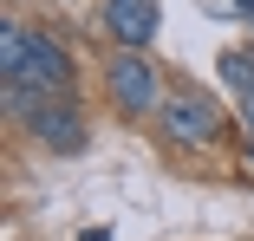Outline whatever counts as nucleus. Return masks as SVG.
Masks as SVG:
<instances>
[{
    "instance_id": "nucleus-6",
    "label": "nucleus",
    "mask_w": 254,
    "mask_h": 241,
    "mask_svg": "<svg viewBox=\"0 0 254 241\" xmlns=\"http://www.w3.org/2000/svg\"><path fill=\"white\" fill-rule=\"evenodd\" d=\"M215 72H222V85L235 91V98H248V91H254V53H248V46H228V53L215 59Z\"/></svg>"
},
{
    "instance_id": "nucleus-2",
    "label": "nucleus",
    "mask_w": 254,
    "mask_h": 241,
    "mask_svg": "<svg viewBox=\"0 0 254 241\" xmlns=\"http://www.w3.org/2000/svg\"><path fill=\"white\" fill-rule=\"evenodd\" d=\"M105 98L130 118V124H157L170 85H163V65L150 53H130V46H118V53L105 59Z\"/></svg>"
},
{
    "instance_id": "nucleus-5",
    "label": "nucleus",
    "mask_w": 254,
    "mask_h": 241,
    "mask_svg": "<svg viewBox=\"0 0 254 241\" xmlns=\"http://www.w3.org/2000/svg\"><path fill=\"white\" fill-rule=\"evenodd\" d=\"M98 26L111 33V46H130V53H150V39L163 26L157 0H98Z\"/></svg>"
},
{
    "instance_id": "nucleus-4",
    "label": "nucleus",
    "mask_w": 254,
    "mask_h": 241,
    "mask_svg": "<svg viewBox=\"0 0 254 241\" xmlns=\"http://www.w3.org/2000/svg\"><path fill=\"white\" fill-rule=\"evenodd\" d=\"M7 111L26 124V137L39 143V150H59V157L85 150V111H78L72 98H33V91H7Z\"/></svg>"
},
{
    "instance_id": "nucleus-7",
    "label": "nucleus",
    "mask_w": 254,
    "mask_h": 241,
    "mask_svg": "<svg viewBox=\"0 0 254 241\" xmlns=\"http://www.w3.org/2000/svg\"><path fill=\"white\" fill-rule=\"evenodd\" d=\"M241 130H248V143H254V91L241 98Z\"/></svg>"
},
{
    "instance_id": "nucleus-8",
    "label": "nucleus",
    "mask_w": 254,
    "mask_h": 241,
    "mask_svg": "<svg viewBox=\"0 0 254 241\" xmlns=\"http://www.w3.org/2000/svg\"><path fill=\"white\" fill-rule=\"evenodd\" d=\"M85 241H111V235H105V228H85Z\"/></svg>"
},
{
    "instance_id": "nucleus-3",
    "label": "nucleus",
    "mask_w": 254,
    "mask_h": 241,
    "mask_svg": "<svg viewBox=\"0 0 254 241\" xmlns=\"http://www.w3.org/2000/svg\"><path fill=\"white\" fill-rule=\"evenodd\" d=\"M157 137L170 150H209V143H222V105L202 85H176L157 111Z\"/></svg>"
},
{
    "instance_id": "nucleus-1",
    "label": "nucleus",
    "mask_w": 254,
    "mask_h": 241,
    "mask_svg": "<svg viewBox=\"0 0 254 241\" xmlns=\"http://www.w3.org/2000/svg\"><path fill=\"white\" fill-rule=\"evenodd\" d=\"M0 78H7V91H33V98H72V53H65L53 33L7 20V26H0Z\"/></svg>"
}]
</instances>
